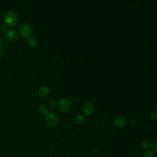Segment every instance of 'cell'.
Masks as SVG:
<instances>
[{"mask_svg": "<svg viewBox=\"0 0 157 157\" xmlns=\"http://www.w3.org/2000/svg\"><path fill=\"white\" fill-rule=\"evenodd\" d=\"M82 112L86 116H91L95 112V106L91 102L87 101L82 106Z\"/></svg>", "mask_w": 157, "mask_h": 157, "instance_id": "5", "label": "cell"}, {"mask_svg": "<svg viewBox=\"0 0 157 157\" xmlns=\"http://www.w3.org/2000/svg\"><path fill=\"white\" fill-rule=\"evenodd\" d=\"M45 120L48 126H55L58 123V117L56 113L53 112H50L47 113Z\"/></svg>", "mask_w": 157, "mask_h": 157, "instance_id": "3", "label": "cell"}, {"mask_svg": "<svg viewBox=\"0 0 157 157\" xmlns=\"http://www.w3.org/2000/svg\"><path fill=\"white\" fill-rule=\"evenodd\" d=\"M58 105V101H56V100H52L50 102V106L52 108L56 107Z\"/></svg>", "mask_w": 157, "mask_h": 157, "instance_id": "16", "label": "cell"}, {"mask_svg": "<svg viewBox=\"0 0 157 157\" xmlns=\"http://www.w3.org/2000/svg\"><path fill=\"white\" fill-rule=\"evenodd\" d=\"M7 29V26L4 23V24H2L1 26H0V30L2 32H5L6 31Z\"/></svg>", "mask_w": 157, "mask_h": 157, "instance_id": "17", "label": "cell"}, {"mask_svg": "<svg viewBox=\"0 0 157 157\" xmlns=\"http://www.w3.org/2000/svg\"><path fill=\"white\" fill-rule=\"evenodd\" d=\"M17 34L13 30H9L6 34V37L10 42H14L17 39Z\"/></svg>", "mask_w": 157, "mask_h": 157, "instance_id": "8", "label": "cell"}, {"mask_svg": "<svg viewBox=\"0 0 157 157\" xmlns=\"http://www.w3.org/2000/svg\"><path fill=\"white\" fill-rule=\"evenodd\" d=\"M37 43H38V40L36 37L30 36L28 37V44H29V45L31 47H35L37 45Z\"/></svg>", "mask_w": 157, "mask_h": 157, "instance_id": "12", "label": "cell"}, {"mask_svg": "<svg viewBox=\"0 0 157 157\" xmlns=\"http://www.w3.org/2000/svg\"><path fill=\"white\" fill-rule=\"evenodd\" d=\"M126 120L123 116H117L113 120V124L117 128H122L126 124Z\"/></svg>", "mask_w": 157, "mask_h": 157, "instance_id": "6", "label": "cell"}, {"mask_svg": "<svg viewBox=\"0 0 157 157\" xmlns=\"http://www.w3.org/2000/svg\"><path fill=\"white\" fill-rule=\"evenodd\" d=\"M32 27L31 26L27 23H22L19 27V33L20 35L25 38H27L31 36L32 33Z\"/></svg>", "mask_w": 157, "mask_h": 157, "instance_id": "2", "label": "cell"}, {"mask_svg": "<svg viewBox=\"0 0 157 157\" xmlns=\"http://www.w3.org/2000/svg\"><path fill=\"white\" fill-rule=\"evenodd\" d=\"M151 119L153 120H156L157 119V115H156V112H153L151 114Z\"/></svg>", "mask_w": 157, "mask_h": 157, "instance_id": "18", "label": "cell"}, {"mask_svg": "<svg viewBox=\"0 0 157 157\" xmlns=\"http://www.w3.org/2000/svg\"><path fill=\"white\" fill-rule=\"evenodd\" d=\"M0 157H7V156H1Z\"/></svg>", "mask_w": 157, "mask_h": 157, "instance_id": "19", "label": "cell"}, {"mask_svg": "<svg viewBox=\"0 0 157 157\" xmlns=\"http://www.w3.org/2000/svg\"><path fill=\"white\" fill-rule=\"evenodd\" d=\"M5 24L10 27L16 26L19 22V18L17 14L12 11H8L5 13L3 17Z\"/></svg>", "mask_w": 157, "mask_h": 157, "instance_id": "1", "label": "cell"}, {"mask_svg": "<svg viewBox=\"0 0 157 157\" xmlns=\"http://www.w3.org/2000/svg\"><path fill=\"white\" fill-rule=\"evenodd\" d=\"M58 105L59 109L61 111L63 112H66L70 110L71 107V103L68 99L63 98H61L58 102Z\"/></svg>", "mask_w": 157, "mask_h": 157, "instance_id": "4", "label": "cell"}, {"mask_svg": "<svg viewBox=\"0 0 157 157\" xmlns=\"http://www.w3.org/2000/svg\"><path fill=\"white\" fill-rule=\"evenodd\" d=\"M37 93L42 98L46 97L50 94V89L47 86H42L39 88L37 90Z\"/></svg>", "mask_w": 157, "mask_h": 157, "instance_id": "7", "label": "cell"}, {"mask_svg": "<svg viewBox=\"0 0 157 157\" xmlns=\"http://www.w3.org/2000/svg\"><path fill=\"white\" fill-rule=\"evenodd\" d=\"M6 50V42L3 37L0 36V57L4 55Z\"/></svg>", "mask_w": 157, "mask_h": 157, "instance_id": "9", "label": "cell"}, {"mask_svg": "<svg viewBox=\"0 0 157 157\" xmlns=\"http://www.w3.org/2000/svg\"><path fill=\"white\" fill-rule=\"evenodd\" d=\"M142 157H156V155L154 151H153L152 150H148L144 153Z\"/></svg>", "mask_w": 157, "mask_h": 157, "instance_id": "14", "label": "cell"}, {"mask_svg": "<svg viewBox=\"0 0 157 157\" xmlns=\"http://www.w3.org/2000/svg\"><path fill=\"white\" fill-rule=\"evenodd\" d=\"M74 121L77 124H81L85 121V117L82 114H78L75 116Z\"/></svg>", "mask_w": 157, "mask_h": 157, "instance_id": "10", "label": "cell"}, {"mask_svg": "<svg viewBox=\"0 0 157 157\" xmlns=\"http://www.w3.org/2000/svg\"><path fill=\"white\" fill-rule=\"evenodd\" d=\"M151 148L152 149V151L154 152L157 151V141L155 140L153 144H151Z\"/></svg>", "mask_w": 157, "mask_h": 157, "instance_id": "15", "label": "cell"}, {"mask_svg": "<svg viewBox=\"0 0 157 157\" xmlns=\"http://www.w3.org/2000/svg\"><path fill=\"white\" fill-rule=\"evenodd\" d=\"M151 142L148 139H145L141 142V147L143 149L145 150H148L151 148Z\"/></svg>", "mask_w": 157, "mask_h": 157, "instance_id": "11", "label": "cell"}, {"mask_svg": "<svg viewBox=\"0 0 157 157\" xmlns=\"http://www.w3.org/2000/svg\"><path fill=\"white\" fill-rule=\"evenodd\" d=\"M38 110L42 114H47L48 112V108L45 104H40L38 107Z\"/></svg>", "mask_w": 157, "mask_h": 157, "instance_id": "13", "label": "cell"}]
</instances>
